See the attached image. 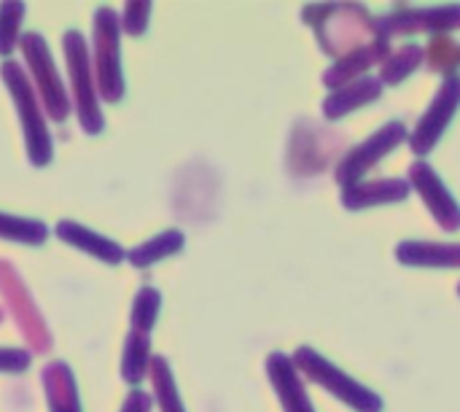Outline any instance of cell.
I'll use <instances>...</instances> for the list:
<instances>
[{
	"label": "cell",
	"mask_w": 460,
	"mask_h": 412,
	"mask_svg": "<svg viewBox=\"0 0 460 412\" xmlns=\"http://www.w3.org/2000/svg\"><path fill=\"white\" fill-rule=\"evenodd\" d=\"M377 35L388 38L394 32H415V30H456L460 27V5H439V8H420V11H399L375 22Z\"/></svg>",
	"instance_id": "obj_9"
},
{
	"label": "cell",
	"mask_w": 460,
	"mask_h": 412,
	"mask_svg": "<svg viewBox=\"0 0 460 412\" xmlns=\"http://www.w3.org/2000/svg\"><path fill=\"white\" fill-rule=\"evenodd\" d=\"M148 16H151V3H127L121 16V30L127 35H143L148 27Z\"/></svg>",
	"instance_id": "obj_26"
},
{
	"label": "cell",
	"mask_w": 460,
	"mask_h": 412,
	"mask_svg": "<svg viewBox=\"0 0 460 412\" xmlns=\"http://www.w3.org/2000/svg\"><path fill=\"white\" fill-rule=\"evenodd\" d=\"M380 92H383V84L377 78H367L364 76V78H358V81L337 89L334 94H329L326 103H323V113L329 119H342L345 113H350V111H356V108L377 100Z\"/></svg>",
	"instance_id": "obj_17"
},
{
	"label": "cell",
	"mask_w": 460,
	"mask_h": 412,
	"mask_svg": "<svg viewBox=\"0 0 460 412\" xmlns=\"http://www.w3.org/2000/svg\"><path fill=\"white\" fill-rule=\"evenodd\" d=\"M294 364L310 381H315L318 386L332 391L337 399H342L348 408H353L356 412H383V399L375 391H369L367 386H361L353 378H348L342 370H337L332 362H326L313 348H299L294 354Z\"/></svg>",
	"instance_id": "obj_5"
},
{
	"label": "cell",
	"mask_w": 460,
	"mask_h": 412,
	"mask_svg": "<svg viewBox=\"0 0 460 412\" xmlns=\"http://www.w3.org/2000/svg\"><path fill=\"white\" fill-rule=\"evenodd\" d=\"M30 362H32L30 351H22V348H0V372H11V375L27 372Z\"/></svg>",
	"instance_id": "obj_27"
},
{
	"label": "cell",
	"mask_w": 460,
	"mask_h": 412,
	"mask_svg": "<svg viewBox=\"0 0 460 412\" xmlns=\"http://www.w3.org/2000/svg\"><path fill=\"white\" fill-rule=\"evenodd\" d=\"M19 46H22V54H24L27 67L32 73V86L38 92L43 111L51 116V121L62 124L70 116V100H67V92H65L62 78L57 73V65L51 59L46 38L40 32H24L19 38Z\"/></svg>",
	"instance_id": "obj_4"
},
{
	"label": "cell",
	"mask_w": 460,
	"mask_h": 412,
	"mask_svg": "<svg viewBox=\"0 0 460 412\" xmlns=\"http://www.w3.org/2000/svg\"><path fill=\"white\" fill-rule=\"evenodd\" d=\"M151 359H154V356H151V337L129 329V335H127V340H124L121 378H124L129 386H140L143 378H146L148 370H151Z\"/></svg>",
	"instance_id": "obj_19"
},
{
	"label": "cell",
	"mask_w": 460,
	"mask_h": 412,
	"mask_svg": "<svg viewBox=\"0 0 460 412\" xmlns=\"http://www.w3.org/2000/svg\"><path fill=\"white\" fill-rule=\"evenodd\" d=\"M183 243H186V237H183L181 229H167V232H159L156 237H151V240L135 246V248L127 254V262H129L132 267H140V270H143V267H148V264H156V262H162V259L178 254V251L183 248Z\"/></svg>",
	"instance_id": "obj_18"
},
{
	"label": "cell",
	"mask_w": 460,
	"mask_h": 412,
	"mask_svg": "<svg viewBox=\"0 0 460 412\" xmlns=\"http://www.w3.org/2000/svg\"><path fill=\"white\" fill-rule=\"evenodd\" d=\"M402 264L420 267H460V243H418L407 240L396 248Z\"/></svg>",
	"instance_id": "obj_16"
},
{
	"label": "cell",
	"mask_w": 460,
	"mask_h": 412,
	"mask_svg": "<svg viewBox=\"0 0 460 412\" xmlns=\"http://www.w3.org/2000/svg\"><path fill=\"white\" fill-rule=\"evenodd\" d=\"M410 178L415 184V189L420 192V197L426 200L429 210L434 213V219L447 229L456 232L460 229V205L456 197L447 192V186L442 184V178L426 165V162H415L410 167Z\"/></svg>",
	"instance_id": "obj_10"
},
{
	"label": "cell",
	"mask_w": 460,
	"mask_h": 412,
	"mask_svg": "<svg viewBox=\"0 0 460 412\" xmlns=\"http://www.w3.org/2000/svg\"><path fill=\"white\" fill-rule=\"evenodd\" d=\"M0 76H3V84L8 86L11 97H13V105H16V113H19V121H22V132H24V146H27L30 165L32 167H46L51 162V135H49V127H46V116L40 111L38 92H35L27 70L13 59L3 62Z\"/></svg>",
	"instance_id": "obj_1"
},
{
	"label": "cell",
	"mask_w": 460,
	"mask_h": 412,
	"mask_svg": "<svg viewBox=\"0 0 460 412\" xmlns=\"http://www.w3.org/2000/svg\"><path fill=\"white\" fill-rule=\"evenodd\" d=\"M46 237H49V227L43 221L0 213V240H11L22 246H43Z\"/></svg>",
	"instance_id": "obj_21"
},
{
	"label": "cell",
	"mask_w": 460,
	"mask_h": 412,
	"mask_svg": "<svg viewBox=\"0 0 460 412\" xmlns=\"http://www.w3.org/2000/svg\"><path fill=\"white\" fill-rule=\"evenodd\" d=\"M391 57V49H388V40H369L358 49H350L340 62H334L326 76H323V84L329 89H342L353 81H358V76L364 70H369L375 62H385Z\"/></svg>",
	"instance_id": "obj_11"
},
{
	"label": "cell",
	"mask_w": 460,
	"mask_h": 412,
	"mask_svg": "<svg viewBox=\"0 0 460 412\" xmlns=\"http://www.w3.org/2000/svg\"><path fill=\"white\" fill-rule=\"evenodd\" d=\"M0 294L5 297L8 310L16 321V329L30 343V348L38 354H49L51 351V332H49L40 310L35 308V300L30 297L27 286L22 283L19 273L8 262H0Z\"/></svg>",
	"instance_id": "obj_6"
},
{
	"label": "cell",
	"mask_w": 460,
	"mask_h": 412,
	"mask_svg": "<svg viewBox=\"0 0 460 412\" xmlns=\"http://www.w3.org/2000/svg\"><path fill=\"white\" fill-rule=\"evenodd\" d=\"M407 194H410V184L407 181L385 178V181H375V184L345 186L342 205L350 208V210H361V208H372V205H383V202H399Z\"/></svg>",
	"instance_id": "obj_15"
},
{
	"label": "cell",
	"mask_w": 460,
	"mask_h": 412,
	"mask_svg": "<svg viewBox=\"0 0 460 412\" xmlns=\"http://www.w3.org/2000/svg\"><path fill=\"white\" fill-rule=\"evenodd\" d=\"M24 3H0V54L8 57L19 43Z\"/></svg>",
	"instance_id": "obj_24"
},
{
	"label": "cell",
	"mask_w": 460,
	"mask_h": 412,
	"mask_svg": "<svg viewBox=\"0 0 460 412\" xmlns=\"http://www.w3.org/2000/svg\"><path fill=\"white\" fill-rule=\"evenodd\" d=\"M65 59H67V73H70V86H73V103L78 113V124L86 135H100L105 127L100 103H97V81H94V67L89 57V46L78 30H67L62 38Z\"/></svg>",
	"instance_id": "obj_3"
},
{
	"label": "cell",
	"mask_w": 460,
	"mask_h": 412,
	"mask_svg": "<svg viewBox=\"0 0 460 412\" xmlns=\"http://www.w3.org/2000/svg\"><path fill=\"white\" fill-rule=\"evenodd\" d=\"M92 67L97 92L105 103H119L124 97V73H121V19L113 8L100 5L94 13V32H92Z\"/></svg>",
	"instance_id": "obj_2"
},
{
	"label": "cell",
	"mask_w": 460,
	"mask_h": 412,
	"mask_svg": "<svg viewBox=\"0 0 460 412\" xmlns=\"http://www.w3.org/2000/svg\"><path fill=\"white\" fill-rule=\"evenodd\" d=\"M458 294H460V286H458Z\"/></svg>",
	"instance_id": "obj_30"
},
{
	"label": "cell",
	"mask_w": 460,
	"mask_h": 412,
	"mask_svg": "<svg viewBox=\"0 0 460 412\" xmlns=\"http://www.w3.org/2000/svg\"><path fill=\"white\" fill-rule=\"evenodd\" d=\"M54 232H57V237L62 243H67V246H73L78 251H86L89 256H94V259H100L105 264H121L127 259V251L119 243L108 240L105 235L92 232V229H86V227H81L75 221H59Z\"/></svg>",
	"instance_id": "obj_13"
},
{
	"label": "cell",
	"mask_w": 460,
	"mask_h": 412,
	"mask_svg": "<svg viewBox=\"0 0 460 412\" xmlns=\"http://www.w3.org/2000/svg\"><path fill=\"white\" fill-rule=\"evenodd\" d=\"M43 381V391H46V402L51 412H81L78 402V389H75V378L70 372L67 364L62 362H51L43 367L40 372Z\"/></svg>",
	"instance_id": "obj_14"
},
{
	"label": "cell",
	"mask_w": 460,
	"mask_h": 412,
	"mask_svg": "<svg viewBox=\"0 0 460 412\" xmlns=\"http://www.w3.org/2000/svg\"><path fill=\"white\" fill-rule=\"evenodd\" d=\"M267 375L283 402V410L286 412H315L310 405V397L296 375V364L294 359L283 356V354H272L267 359Z\"/></svg>",
	"instance_id": "obj_12"
},
{
	"label": "cell",
	"mask_w": 460,
	"mask_h": 412,
	"mask_svg": "<svg viewBox=\"0 0 460 412\" xmlns=\"http://www.w3.org/2000/svg\"><path fill=\"white\" fill-rule=\"evenodd\" d=\"M423 59V51L420 46L410 43L404 49H399L396 54H391L385 62H383V70H380V84H402Z\"/></svg>",
	"instance_id": "obj_22"
},
{
	"label": "cell",
	"mask_w": 460,
	"mask_h": 412,
	"mask_svg": "<svg viewBox=\"0 0 460 412\" xmlns=\"http://www.w3.org/2000/svg\"><path fill=\"white\" fill-rule=\"evenodd\" d=\"M460 105V78L458 76H450L442 89L437 92L434 103L429 105V111L423 113V119L418 121L415 127V135H412V151L415 154H429L437 140L445 135L447 124L453 121L456 111Z\"/></svg>",
	"instance_id": "obj_8"
},
{
	"label": "cell",
	"mask_w": 460,
	"mask_h": 412,
	"mask_svg": "<svg viewBox=\"0 0 460 412\" xmlns=\"http://www.w3.org/2000/svg\"><path fill=\"white\" fill-rule=\"evenodd\" d=\"M151 383H154V397L159 402V410L162 412H186L183 410V402L178 397V389H175V378H172V370L170 364L162 359V356H154L151 359Z\"/></svg>",
	"instance_id": "obj_20"
},
{
	"label": "cell",
	"mask_w": 460,
	"mask_h": 412,
	"mask_svg": "<svg viewBox=\"0 0 460 412\" xmlns=\"http://www.w3.org/2000/svg\"><path fill=\"white\" fill-rule=\"evenodd\" d=\"M159 308H162V297L156 289L151 286H143L135 297V305H132V316H129V324H132V332H140V335H151L154 324H156V316H159Z\"/></svg>",
	"instance_id": "obj_23"
},
{
	"label": "cell",
	"mask_w": 460,
	"mask_h": 412,
	"mask_svg": "<svg viewBox=\"0 0 460 412\" xmlns=\"http://www.w3.org/2000/svg\"><path fill=\"white\" fill-rule=\"evenodd\" d=\"M0 321H3V310H0Z\"/></svg>",
	"instance_id": "obj_29"
},
{
	"label": "cell",
	"mask_w": 460,
	"mask_h": 412,
	"mask_svg": "<svg viewBox=\"0 0 460 412\" xmlns=\"http://www.w3.org/2000/svg\"><path fill=\"white\" fill-rule=\"evenodd\" d=\"M402 140H407V127L399 124V121L385 124V127H383L380 132H375L369 140H364L361 146H356V148H350V151L345 154V159H342L340 167H337V181H340L342 186L358 184L361 175H364L372 165H377L391 148H396Z\"/></svg>",
	"instance_id": "obj_7"
},
{
	"label": "cell",
	"mask_w": 460,
	"mask_h": 412,
	"mask_svg": "<svg viewBox=\"0 0 460 412\" xmlns=\"http://www.w3.org/2000/svg\"><path fill=\"white\" fill-rule=\"evenodd\" d=\"M429 62L434 70H442V73H453L460 67V43L450 40V38H434L431 46H429Z\"/></svg>",
	"instance_id": "obj_25"
},
{
	"label": "cell",
	"mask_w": 460,
	"mask_h": 412,
	"mask_svg": "<svg viewBox=\"0 0 460 412\" xmlns=\"http://www.w3.org/2000/svg\"><path fill=\"white\" fill-rule=\"evenodd\" d=\"M151 408H154V399H151L146 391L135 389V391L124 399V408H121V412H151Z\"/></svg>",
	"instance_id": "obj_28"
}]
</instances>
